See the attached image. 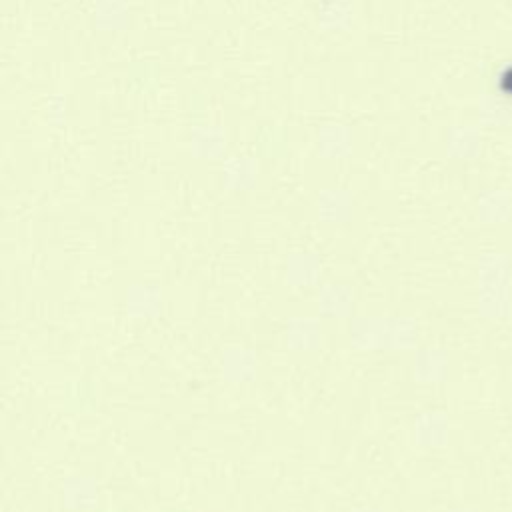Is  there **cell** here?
I'll return each mask as SVG.
<instances>
[{
    "label": "cell",
    "mask_w": 512,
    "mask_h": 512,
    "mask_svg": "<svg viewBox=\"0 0 512 512\" xmlns=\"http://www.w3.org/2000/svg\"><path fill=\"white\" fill-rule=\"evenodd\" d=\"M486 298H488V314L496 318H504L510 312L512 302V266L508 256L496 254L488 256L486 266Z\"/></svg>",
    "instance_id": "1"
}]
</instances>
